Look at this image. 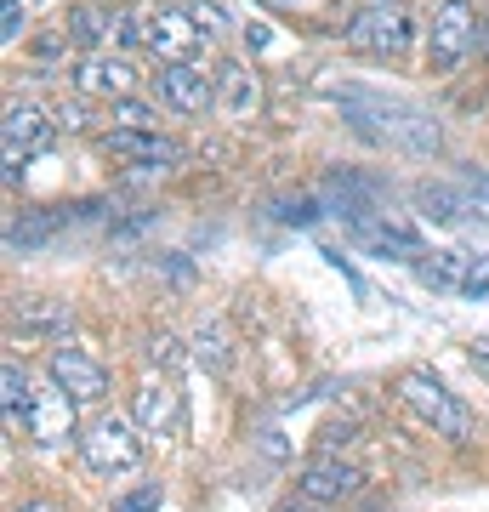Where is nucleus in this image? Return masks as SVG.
Wrapping results in <instances>:
<instances>
[{"label": "nucleus", "instance_id": "nucleus-14", "mask_svg": "<svg viewBox=\"0 0 489 512\" xmlns=\"http://www.w3.org/2000/svg\"><path fill=\"white\" fill-rule=\"evenodd\" d=\"M211 80H217V109L228 114V120H251V114L262 109V80H256L251 63L222 57L217 69H211Z\"/></svg>", "mask_w": 489, "mask_h": 512}, {"label": "nucleus", "instance_id": "nucleus-17", "mask_svg": "<svg viewBox=\"0 0 489 512\" xmlns=\"http://www.w3.org/2000/svg\"><path fill=\"white\" fill-rule=\"evenodd\" d=\"M74 86L91 97H109V103H120V97H131V86H137V69H131V57H114V52H97L80 63V74H74Z\"/></svg>", "mask_w": 489, "mask_h": 512}, {"label": "nucleus", "instance_id": "nucleus-21", "mask_svg": "<svg viewBox=\"0 0 489 512\" xmlns=\"http://www.w3.org/2000/svg\"><path fill=\"white\" fill-rule=\"evenodd\" d=\"M114 126L154 131V126H160V109H148V103H137V97H120V103H114Z\"/></svg>", "mask_w": 489, "mask_h": 512}, {"label": "nucleus", "instance_id": "nucleus-10", "mask_svg": "<svg viewBox=\"0 0 489 512\" xmlns=\"http://www.w3.org/2000/svg\"><path fill=\"white\" fill-rule=\"evenodd\" d=\"M143 29H148L143 46L160 63H194V52H200V40H205V29L188 12H177V6H160L154 18H143Z\"/></svg>", "mask_w": 489, "mask_h": 512}, {"label": "nucleus", "instance_id": "nucleus-20", "mask_svg": "<svg viewBox=\"0 0 489 512\" xmlns=\"http://www.w3.org/2000/svg\"><path fill=\"white\" fill-rule=\"evenodd\" d=\"M63 29H69L74 46H103V40H109V12H97V6H74Z\"/></svg>", "mask_w": 489, "mask_h": 512}, {"label": "nucleus", "instance_id": "nucleus-23", "mask_svg": "<svg viewBox=\"0 0 489 512\" xmlns=\"http://www.w3.org/2000/svg\"><path fill=\"white\" fill-rule=\"evenodd\" d=\"M109 40H120V46H137V40H148V29L131 18L126 6H114V12H109Z\"/></svg>", "mask_w": 489, "mask_h": 512}, {"label": "nucleus", "instance_id": "nucleus-31", "mask_svg": "<svg viewBox=\"0 0 489 512\" xmlns=\"http://www.w3.org/2000/svg\"><path fill=\"white\" fill-rule=\"evenodd\" d=\"M484 46H489V35H484Z\"/></svg>", "mask_w": 489, "mask_h": 512}, {"label": "nucleus", "instance_id": "nucleus-2", "mask_svg": "<svg viewBox=\"0 0 489 512\" xmlns=\"http://www.w3.org/2000/svg\"><path fill=\"white\" fill-rule=\"evenodd\" d=\"M399 399L416 410L427 427H433V439H450V444H472L478 433V416H472L467 404L455 399L450 387L438 382L433 370H404L399 376Z\"/></svg>", "mask_w": 489, "mask_h": 512}, {"label": "nucleus", "instance_id": "nucleus-8", "mask_svg": "<svg viewBox=\"0 0 489 512\" xmlns=\"http://www.w3.org/2000/svg\"><path fill=\"white\" fill-rule=\"evenodd\" d=\"M154 92H160V103L171 114H182V120L217 109V80H211L200 63H160V74H154Z\"/></svg>", "mask_w": 489, "mask_h": 512}, {"label": "nucleus", "instance_id": "nucleus-4", "mask_svg": "<svg viewBox=\"0 0 489 512\" xmlns=\"http://www.w3.org/2000/svg\"><path fill=\"white\" fill-rule=\"evenodd\" d=\"M478 46V6L472 0H438L433 29H427V74H455Z\"/></svg>", "mask_w": 489, "mask_h": 512}, {"label": "nucleus", "instance_id": "nucleus-1", "mask_svg": "<svg viewBox=\"0 0 489 512\" xmlns=\"http://www.w3.org/2000/svg\"><path fill=\"white\" fill-rule=\"evenodd\" d=\"M347 126L370 137L376 148H393V154H438V120L404 97H381V92H364V86H342L336 92Z\"/></svg>", "mask_w": 489, "mask_h": 512}, {"label": "nucleus", "instance_id": "nucleus-15", "mask_svg": "<svg viewBox=\"0 0 489 512\" xmlns=\"http://www.w3.org/2000/svg\"><path fill=\"white\" fill-rule=\"evenodd\" d=\"M103 148H109L114 160H126V165H177L182 160V148L171 143V137H160V131H126V126H114L103 131Z\"/></svg>", "mask_w": 489, "mask_h": 512}, {"label": "nucleus", "instance_id": "nucleus-25", "mask_svg": "<svg viewBox=\"0 0 489 512\" xmlns=\"http://www.w3.org/2000/svg\"><path fill=\"white\" fill-rule=\"evenodd\" d=\"M0 23H6V29H0V40L12 46V40L23 35V0H0Z\"/></svg>", "mask_w": 489, "mask_h": 512}, {"label": "nucleus", "instance_id": "nucleus-11", "mask_svg": "<svg viewBox=\"0 0 489 512\" xmlns=\"http://www.w3.org/2000/svg\"><path fill=\"white\" fill-rule=\"evenodd\" d=\"M46 376H52V382L63 387L74 404H97L103 393H109V370L97 365L91 353H80V348H52V359H46Z\"/></svg>", "mask_w": 489, "mask_h": 512}, {"label": "nucleus", "instance_id": "nucleus-6", "mask_svg": "<svg viewBox=\"0 0 489 512\" xmlns=\"http://www.w3.org/2000/svg\"><path fill=\"white\" fill-rule=\"evenodd\" d=\"M416 274L427 291L438 296H467V302H484L489 296V256L472 251H433L416 262Z\"/></svg>", "mask_w": 489, "mask_h": 512}, {"label": "nucleus", "instance_id": "nucleus-16", "mask_svg": "<svg viewBox=\"0 0 489 512\" xmlns=\"http://www.w3.org/2000/svg\"><path fill=\"white\" fill-rule=\"evenodd\" d=\"M353 239H359L364 251L376 256H393V262H421V234L416 228H404V222H387V217H364L353 222Z\"/></svg>", "mask_w": 489, "mask_h": 512}, {"label": "nucleus", "instance_id": "nucleus-18", "mask_svg": "<svg viewBox=\"0 0 489 512\" xmlns=\"http://www.w3.org/2000/svg\"><path fill=\"white\" fill-rule=\"evenodd\" d=\"M0 404H6V427L23 433L29 404H35V382H29V370H23L18 359H6V365H0Z\"/></svg>", "mask_w": 489, "mask_h": 512}, {"label": "nucleus", "instance_id": "nucleus-29", "mask_svg": "<svg viewBox=\"0 0 489 512\" xmlns=\"http://www.w3.org/2000/svg\"><path fill=\"white\" fill-rule=\"evenodd\" d=\"M472 359H484V365H489V342H478V348H472Z\"/></svg>", "mask_w": 489, "mask_h": 512}, {"label": "nucleus", "instance_id": "nucleus-12", "mask_svg": "<svg viewBox=\"0 0 489 512\" xmlns=\"http://www.w3.org/2000/svg\"><path fill=\"white\" fill-rule=\"evenodd\" d=\"M364 478L353 461H342L336 450H325V456H313L308 467H302V478H296V490H302V501H319V507H330V501H347V495L359 490Z\"/></svg>", "mask_w": 489, "mask_h": 512}, {"label": "nucleus", "instance_id": "nucleus-26", "mask_svg": "<svg viewBox=\"0 0 489 512\" xmlns=\"http://www.w3.org/2000/svg\"><path fill=\"white\" fill-rule=\"evenodd\" d=\"M86 126V109H80V103H63V109H57V131H80Z\"/></svg>", "mask_w": 489, "mask_h": 512}, {"label": "nucleus", "instance_id": "nucleus-19", "mask_svg": "<svg viewBox=\"0 0 489 512\" xmlns=\"http://www.w3.org/2000/svg\"><path fill=\"white\" fill-rule=\"evenodd\" d=\"M416 205L433 222H461V217H472V211H484V205H472V194H461V188H450V183H416Z\"/></svg>", "mask_w": 489, "mask_h": 512}, {"label": "nucleus", "instance_id": "nucleus-13", "mask_svg": "<svg viewBox=\"0 0 489 512\" xmlns=\"http://www.w3.org/2000/svg\"><path fill=\"white\" fill-rule=\"evenodd\" d=\"M131 421L143 427L148 439H171L182 427V393L171 382H143L131 393Z\"/></svg>", "mask_w": 489, "mask_h": 512}, {"label": "nucleus", "instance_id": "nucleus-27", "mask_svg": "<svg viewBox=\"0 0 489 512\" xmlns=\"http://www.w3.org/2000/svg\"><path fill=\"white\" fill-rule=\"evenodd\" d=\"M279 512H325L319 501H290V507H279Z\"/></svg>", "mask_w": 489, "mask_h": 512}, {"label": "nucleus", "instance_id": "nucleus-30", "mask_svg": "<svg viewBox=\"0 0 489 512\" xmlns=\"http://www.w3.org/2000/svg\"><path fill=\"white\" fill-rule=\"evenodd\" d=\"M268 6H296V0H268Z\"/></svg>", "mask_w": 489, "mask_h": 512}, {"label": "nucleus", "instance_id": "nucleus-24", "mask_svg": "<svg viewBox=\"0 0 489 512\" xmlns=\"http://www.w3.org/2000/svg\"><path fill=\"white\" fill-rule=\"evenodd\" d=\"M114 512H160V490L154 484H143V490H131L114 501Z\"/></svg>", "mask_w": 489, "mask_h": 512}, {"label": "nucleus", "instance_id": "nucleus-28", "mask_svg": "<svg viewBox=\"0 0 489 512\" xmlns=\"http://www.w3.org/2000/svg\"><path fill=\"white\" fill-rule=\"evenodd\" d=\"M18 512H63V507H52V501H29V507H18Z\"/></svg>", "mask_w": 489, "mask_h": 512}, {"label": "nucleus", "instance_id": "nucleus-5", "mask_svg": "<svg viewBox=\"0 0 489 512\" xmlns=\"http://www.w3.org/2000/svg\"><path fill=\"white\" fill-rule=\"evenodd\" d=\"M410 40H416V23L404 18V6H393V0H370L347 18V46L364 57H404Z\"/></svg>", "mask_w": 489, "mask_h": 512}, {"label": "nucleus", "instance_id": "nucleus-3", "mask_svg": "<svg viewBox=\"0 0 489 512\" xmlns=\"http://www.w3.org/2000/svg\"><path fill=\"white\" fill-rule=\"evenodd\" d=\"M74 444H80V456H86L91 473H103V478H120V473H137L143 467V427L126 416H97Z\"/></svg>", "mask_w": 489, "mask_h": 512}, {"label": "nucleus", "instance_id": "nucleus-22", "mask_svg": "<svg viewBox=\"0 0 489 512\" xmlns=\"http://www.w3.org/2000/svg\"><path fill=\"white\" fill-rule=\"evenodd\" d=\"M188 18L200 23L205 35H234V18L222 12L217 0H188Z\"/></svg>", "mask_w": 489, "mask_h": 512}, {"label": "nucleus", "instance_id": "nucleus-7", "mask_svg": "<svg viewBox=\"0 0 489 512\" xmlns=\"http://www.w3.org/2000/svg\"><path fill=\"white\" fill-rule=\"evenodd\" d=\"M57 137V120L40 103H6V120H0V143H6V177H18L23 160L46 154Z\"/></svg>", "mask_w": 489, "mask_h": 512}, {"label": "nucleus", "instance_id": "nucleus-9", "mask_svg": "<svg viewBox=\"0 0 489 512\" xmlns=\"http://www.w3.org/2000/svg\"><path fill=\"white\" fill-rule=\"evenodd\" d=\"M23 433L35 444H46V450H57V444L80 439V421H74V399L63 393L57 382L35 387V404H29V421H23Z\"/></svg>", "mask_w": 489, "mask_h": 512}]
</instances>
